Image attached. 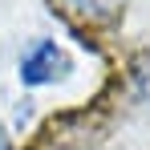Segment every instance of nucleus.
<instances>
[{
    "instance_id": "obj_1",
    "label": "nucleus",
    "mask_w": 150,
    "mask_h": 150,
    "mask_svg": "<svg viewBox=\"0 0 150 150\" xmlns=\"http://www.w3.org/2000/svg\"><path fill=\"white\" fill-rule=\"evenodd\" d=\"M57 69H65V57L53 41H37L33 49L21 57V81L25 85H45L57 77Z\"/></svg>"
},
{
    "instance_id": "obj_2",
    "label": "nucleus",
    "mask_w": 150,
    "mask_h": 150,
    "mask_svg": "<svg viewBox=\"0 0 150 150\" xmlns=\"http://www.w3.org/2000/svg\"><path fill=\"white\" fill-rule=\"evenodd\" d=\"M65 4H73L77 12H110V8H118V0H65Z\"/></svg>"
},
{
    "instance_id": "obj_3",
    "label": "nucleus",
    "mask_w": 150,
    "mask_h": 150,
    "mask_svg": "<svg viewBox=\"0 0 150 150\" xmlns=\"http://www.w3.org/2000/svg\"><path fill=\"white\" fill-rule=\"evenodd\" d=\"M138 93H142V101L150 105V69H146L142 77H138Z\"/></svg>"
}]
</instances>
